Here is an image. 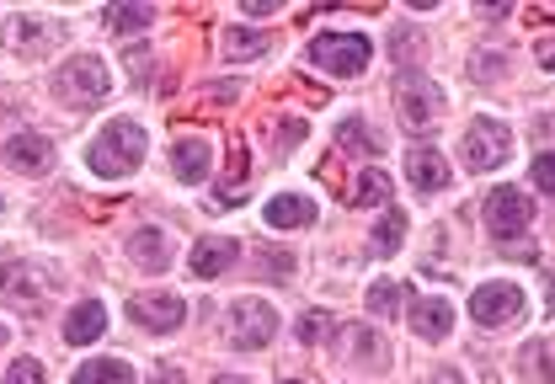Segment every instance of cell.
Wrapping results in <instances>:
<instances>
[{
    "label": "cell",
    "instance_id": "6da1fadb",
    "mask_svg": "<svg viewBox=\"0 0 555 384\" xmlns=\"http://www.w3.org/2000/svg\"><path fill=\"white\" fill-rule=\"evenodd\" d=\"M144 150H150V133H144L134 118H113V124L91 139V155H86V161H91L96 177L124 182V177H134L139 166H144Z\"/></svg>",
    "mask_w": 555,
    "mask_h": 384
},
{
    "label": "cell",
    "instance_id": "7a4b0ae2",
    "mask_svg": "<svg viewBox=\"0 0 555 384\" xmlns=\"http://www.w3.org/2000/svg\"><path fill=\"white\" fill-rule=\"evenodd\" d=\"M369 60H374V43H369L363 33H326V38H315V43H310V64H315V69H326V75H337V80L363 75Z\"/></svg>",
    "mask_w": 555,
    "mask_h": 384
},
{
    "label": "cell",
    "instance_id": "3957f363",
    "mask_svg": "<svg viewBox=\"0 0 555 384\" xmlns=\"http://www.w3.org/2000/svg\"><path fill=\"white\" fill-rule=\"evenodd\" d=\"M107 86H113V75H107V64L96 60V54H75V60L54 75V91L65 97L69 107H96V102L107 97Z\"/></svg>",
    "mask_w": 555,
    "mask_h": 384
},
{
    "label": "cell",
    "instance_id": "277c9868",
    "mask_svg": "<svg viewBox=\"0 0 555 384\" xmlns=\"http://www.w3.org/2000/svg\"><path fill=\"white\" fill-rule=\"evenodd\" d=\"M224 336H230V347L257 353V347H268L278 336V310L268 299H235V305H230V320H224Z\"/></svg>",
    "mask_w": 555,
    "mask_h": 384
},
{
    "label": "cell",
    "instance_id": "5b68a950",
    "mask_svg": "<svg viewBox=\"0 0 555 384\" xmlns=\"http://www.w3.org/2000/svg\"><path fill=\"white\" fill-rule=\"evenodd\" d=\"M529 310V299H524V289L518 283H507V278H496V283H481L476 294H470V316L476 325L486 331H502V325H518Z\"/></svg>",
    "mask_w": 555,
    "mask_h": 384
},
{
    "label": "cell",
    "instance_id": "8992f818",
    "mask_svg": "<svg viewBox=\"0 0 555 384\" xmlns=\"http://www.w3.org/2000/svg\"><path fill=\"white\" fill-rule=\"evenodd\" d=\"M507 155H513V133L496 124V118H476V124L465 128V139H460V161L470 171H496Z\"/></svg>",
    "mask_w": 555,
    "mask_h": 384
},
{
    "label": "cell",
    "instance_id": "52a82bcc",
    "mask_svg": "<svg viewBox=\"0 0 555 384\" xmlns=\"http://www.w3.org/2000/svg\"><path fill=\"white\" fill-rule=\"evenodd\" d=\"M534 225V197L524 188H496L486 197V230L496 235V241H513V235H524Z\"/></svg>",
    "mask_w": 555,
    "mask_h": 384
},
{
    "label": "cell",
    "instance_id": "ba28073f",
    "mask_svg": "<svg viewBox=\"0 0 555 384\" xmlns=\"http://www.w3.org/2000/svg\"><path fill=\"white\" fill-rule=\"evenodd\" d=\"M396 107H401V124L406 128H427L438 124V113H443V91L427 75H401L396 80Z\"/></svg>",
    "mask_w": 555,
    "mask_h": 384
},
{
    "label": "cell",
    "instance_id": "9c48e42d",
    "mask_svg": "<svg viewBox=\"0 0 555 384\" xmlns=\"http://www.w3.org/2000/svg\"><path fill=\"white\" fill-rule=\"evenodd\" d=\"M0 155H5V166L22 171V177H49V171H54V144H49L43 133H33V128H16Z\"/></svg>",
    "mask_w": 555,
    "mask_h": 384
},
{
    "label": "cell",
    "instance_id": "30bf717a",
    "mask_svg": "<svg viewBox=\"0 0 555 384\" xmlns=\"http://www.w3.org/2000/svg\"><path fill=\"white\" fill-rule=\"evenodd\" d=\"M0 38H5L11 54H43V49H54L65 38V27L49 22V16H16V22H5Z\"/></svg>",
    "mask_w": 555,
    "mask_h": 384
},
{
    "label": "cell",
    "instance_id": "8fae6325",
    "mask_svg": "<svg viewBox=\"0 0 555 384\" xmlns=\"http://www.w3.org/2000/svg\"><path fill=\"white\" fill-rule=\"evenodd\" d=\"M129 320H139L144 331H177L182 320H188V305L177 299V294H134L129 299Z\"/></svg>",
    "mask_w": 555,
    "mask_h": 384
},
{
    "label": "cell",
    "instance_id": "7c38bea8",
    "mask_svg": "<svg viewBox=\"0 0 555 384\" xmlns=\"http://www.w3.org/2000/svg\"><path fill=\"white\" fill-rule=\"evenodd\" d=\"M171 171H177V182L198 188L208 171H214V144H208L204 133H182V139L171 144Z\"/></svg>",
    "mask_w": 555,
    "mask_h": 384
},
{
    "label": "cell",
    "instance_id": "4fadbf2b",
    "mask_svg": "<svg viewBox=\"0 0 555 384\" xmlns=\"http://www.w3.org/2000/svg\"><path fill=\"white\" fill-rule=\"evenodd\" d=\"M406 325H412L422 342H443L454 331V305L449 299H406Z\"/></svg>",
    "mask_w": 555,
    "mask_h": 384
},
{
    "label": "cell",
    "instance_id": "5bb4252c",
    "mask_svg": "<svg viewBox=\"0 0 555 384\" xmlns=\"http://www.w3.org/2000/svg\"><path fill=\"white\" fill-rule=\"evenodd\" d=\"M241 261V241L235 235H198L193 246V278H224Z\"/></svg>",
    "mask_w": 555,
    "mask_h": 384
},
{
    "label": "cell",
    "instance_id": "9a60e30c",
    "mask_svg": "<svg viewBox=\"0 0 555 384\" xmlns=\"http://www.w3.org/2000/svg\"><path fill=\"white\" fill-rule=\"evenodd\" d=\"M406 177H412V192H443L454 171L433 144H416V150H406Z\"/></svg>",
    "mask_w": 555,
    "mask_h": 384
},
{
    "label": "cell",
    "instance_id": "2e32d148",
    "mask_svg": "<svg viewBox=\"0 0 555 384\" xmlns=\"http://www.w3.org/2000/svg\"><path fill=\"white\" fill-rule=\"evenodd\" d=\"M0 294H5L11 305H27V310H38V299H43V283H38V272H33L27 261H5V267H0Z\"/></svg>",
    "mask_w": 555,
    "mask_h": 384
},
{
    "label": "cell",
    "instance_id": "e0dca14e",
    "mask_svg": "<svg viewBox=\"0 0 555 384\" xmlns=\"http://www.w3.org/2000/svg\"><path fill=\"white\" fill-rule=\"evenodd\" d=\"M262 214H268V225H273V230H305V225H315V203H310V197H299V192H278Z\"/></svg>",
    "mask_w": 555,
    "mask_h": 384
},
{
    "label": "cell",
    "instance_id": "ac0fdd59",
    "mask_svg": "<svg viewBox=\"0 0 555 384\" xmlns=\"http://www.w3.org/2000/svg\"><path fill=\"white\" fill-rule=\"evenodd\" d=\"M102 331H107V310H102L96 299L75 305V310L65 316V342H69V347H91Z\"/></svg>",
    "mask_w": 555,
    "mask_h": 384
},
{
    "label": "cell",
    "instance_id": "d6986e66",
    "mask_svg": "<svg viewBox=\"0 0 555 384\" xmlns=\"http://www.w3.org/2000/svg\"><path fill=\"white\" fill-rule=\"evenodd\" d=\"M347 363H358V369H390V353H385L379 331L347 325Z\"/></svg>",
    "mask_w": 555,
    "mask_h": 384
},
{
    "label": "cell",
    "instance_id": "ffe728a7",
    "mask_svg": "<svg viewBox=\"0 0 555 384\" xmlns=\"http://www.w3.org/2000/svg\"><path fill=\"white\" fill-rule=\"evenodd\" d=\"M129 256H134L144 272H166V267H171V241H166V230H134V235H129Z\"/></svg>",
    "mask_w": 555,
    "mask_h": 384
},
{
    "label": "cell",
    "instance_id": "44dd1931",
    "mask_svg": "<svg viewBox=\"0 0 555 384\" xmlns=\"http://www.w3.org/2000/svg\"><path fill=\"white\" fill-rule=\"evenodd\" d=\"M69 384H134V369H129L124 358H91V363L75 369Z\"/></svg>",
    "mask_w": 555,
    "mask_h": 384
},
{
    "label": "cell",
    "instance_id": "7402d4cb",
    "mask_svg": "<svg viewBox=\"0 0 555 384\" xmlns=\"http://www.w3.org/2000/svg\"><path fill=\"white\" fill-rule=\"evenodd\" d=\"M251 177V155H246V144H235L230 150V171H224V182H219V208H235L246 192H241V182Z\"/></svg>",
    "mask_w": 555,
    "mask_h": 384
},
{
    "label": "cell",
    "instance_id": "603a6c76",
    "mask_svg": "<svg viewBox=\"0 0 555 384\" xmlns=\"http://www.w3.org/2000/svg\"><path fill=\"white\" fill-rule=\"evenodd\" d=\"M337 150L343 155H379V139H374V128L363 124V118H347L337 128Z\"/></svg>",
    "mask_w": 555,
    "mask_h": 384
},
{
    "label": "cell",
    "instance_id": "cb8c5ba5",
    "mask_svg": "<svg viewBox=\"0 0 555 384\" xmlns=\"http://www.w3.org/2000/svg\"><path fill=\"white\" fill-rule=\"evenodd\" d=\"M412 299V283H374L369 289V310L379 320H396V310Z\"/></svg>",
    "mask_w": 555,
    "mask_h": 384
},
{
    "label": "cell",
    "instance_id": "d4e9b609",
    "mask_svg": "<svg viewBox=\"0 0 555 384\" xmlns=\"http://www.w3.org/2000/svg\"><path fill=\"white\" fill-rule=\"evenodd\" d=\"M347 197H352L358 208H369V203L379 208V203H390V177H385V171L374 166V171H363V177L352 182V192H347Z\"/></svg>",
    "mask_w": 555,
    "mask_h": 384
},
{
    "label": "cell",
    "instance_id": "484cf974",
    "mask_svg": "<svg viewBox=\"0 0 555 384\" xmlns=\"http://www.w3.org/2000/svg\"><path fill=\"white\" fill-rule=\"evenodd\" d=\"M102 22H107L113 33H139V27H150V22H155V5H107V11H102Z\"/></svg>",
    "mask_w": 555,
    "mask_h": 384
},
{
    "label": "cell",
    "instance_id": "4316f807",
    "mask_svg": "<svg viewBox=\"0 0 555 384\" xmlns=\"http://www.w3.org/2000/svg\"><path fill=\"white\" fill-rule=\"evenodd\" d=\"M224 54H230V60H257V54H268V33L230 27V33H224Z\"/></svg>",
    "mask_w": 555,
    "mask_h": 384
},
{
    "label": "cell",
    "instance_id": "83f0119b",
    "mask_svg": "<svg viewBox=\"0 0 555 384\" xmlns=\"http://www.w3.org/2000/svg\"><path fill=\"white\" fill-rule=\"evenodd\" d=\"M401 235H406V214H401V208H390V214L379 219V230H374V252L396 256L401 252Z\"/></svg>",
    "mask_w": 555,
    "mask_h": 384
},
{
    "label": "cell",
    "instance_id": "f1b7e54d",
    "mask_svg": "<svg viewBox=\"0 0 555 384\" xmlns=\"http://www.w3.org/2000/svg\"><path fill=\"white\" fill-rule=\"evenodd\" d=\"M518 363H524V380L529 384H551V342H545V336H540V342H529Z\"/></svg>",
    "mask_w": 555,
    "mask_h": 384
},
{
    "label": "cell",
    "instance_id": "f546056e",
    "mask_svg": "<svg viewBox=\"0 0 555 384\" xmlns=\"http://www.w3.org/2000/svg\"><path fill=\"white\" fill-rule=\"evenodd\" d=\"M332 331H337V316H326V310H310V316L299 320V342H305V347L332 342Z\"/></svg>",
    "mask_w": 555,
    "mask_h": 384
},
{
    "label": "cell",
    "instance_id": "4dcf8cb0",
    "mask_svg": "<svg viewBox=\"0 0 555 384\" xmlns=\"http://www.w3.org/2000/svg\"><path fill=\"white\" fill-rule=\"evenodd\" d=\"M5 384H49V369H43L38 358H22V363H11Z\"/></svg>",
    "mask_w": 555,
    "mask_h": 384
},
{
    "label": "cell",
    "instance_id": "1f68e13d",
    "mask_svg": "<svg viewBox=\"0 0 555 384\" xmlns=\"http://www.w3.org/2000/svg\"><path fill=\"white\" fill-rule=\"evenodd\" d=\"M262 272H268V283H283V278L294 272V256H288V252H268V256H262Z\"/></svg>",
    "mask_w": 555,
    "mask_h": 384
},
{
    "label": "cell",
    "instance_id": "d6a6232c",
    "mask_svg": "<svg viewBox=\"0 0 555 384\" xmlns=\"http://www.w3.org/2000/svg\"><path fill=\"white\" fill-rule=\"evenodd\" d=\"M534 182H540V192H555V161H551V150L534 161Z\"/></svg>",
    "mask_w": 555,
    "mask_h": 384
},
{
    "label": "cell",
    "instance_id": "836d02e7",
    "mask_svg": "<svg viewBox=\"0 0 555 384\" xmlns=\"http://www.w3.org/2000/svg\"><path fill=\"white\" fill-rule=\"evenodd\" d=\"M129 75H134V80H144V75H150V54H144V49H134V54H129Z\"/></svg>",
    "mask_w": 555,
    "mask_h": 384
},
{
    "label": "cell",
    "instance_id": "e575fe53",
    "mask_svg": "<svg viewBox=\"0 0 555 384\" xmlns=\"http://www.w3.org/2000/svg\"><path fill=\"white\" fill-rule=\"evenodd\" d=\"M150 384H188V380H182V369H177V363H160V374H155Z\"/></svg>",
    "mask_w": 555,
    "mask_h": 384
},
{
    "label": "cell",
    "instance_id": "d590c367",
    "mask_svg": "<svg viewBox=\"0 0 555 384\" xmlns=\"http://www.w3.org/2000/svg\"><path fill=\"white\" fill-rule=\"evenodd\" d=\"M427 384H465V374H460V369H433Z\"/></svg>",
    "mask_w": 555,
    "mask_h": 384
},
{
    "label": "cell",
    "instance_id": "8d00e7d4",
    "mask_svg": "<svg viewBox=\"0 0 555 384\" xmlns=\"http://www.w3.org/2000/svg\"><path fill=\"white\" fill-rule=\"evenodd\" d=\"M273 11H278L273 0H251V5H246V16H273Z\"/></svg>",
    "mask_w": 555,
    "mask_h": 384
},
{
    "label": "cell",
    "instance_id": "74e56055",
    "mask_svg": "<svg viewBox=\"0 0 555 384\" xmlns=\"http://www.w3.org/2000/svg\"><path fill=\"white\" fill-rule=\"evenodd\" d=\"M5 102H16V91H0V118H5V113H11V107H5Z\"/></svg>",
    "mask_w": 555,
    "mask_h": 384
},
{
    "label": "cell",
    "instance_id": "f35d334b",
    "mask_svg": "<svg viewBox=\"0 0 555 384\" xmlns=\"http://www.w3.org/2000/svg\"><path fill=\"white\" fill-rule=\"evenodd\" d=\"M214 384H251V380H235V374H224V380H214Z\"/></svg>",
    "mask_w": 555,
    "mask_h": 384
},
{
    "label": "cell",
    "instance_id": "ab89813d",
    "mask_svg": "<svg viewBox=\"0 0 555 384\" xmlns=\"http://www.w3.org/2000/svg\"><path fill=\"white\" fill-rule=\"evenodd\" d=\"M0 347H5V325H0Z\"/></svg>",
    "mask_w": 555,
    "mask_h": 384
},
{
    "label": "cell",
    "instance_id": "60d3db41",
    "mask_svg": "<svg viewBox=\"0 0 555 384\" xmlns=\"http://www.w3.org/2000/svg\"><path fill=\"white\" fill-rule=\"evenodd\" d=\"M288 384H299V380H288Z\"/></svg>",
    "mask_w": 555,
    "mask_h": 384
}]
</instances>
